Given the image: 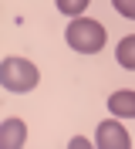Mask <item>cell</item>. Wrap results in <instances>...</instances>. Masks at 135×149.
Instances as JSON below:
<instances>
[{
    "instance_id": "6da1fadb",
    "label": "cell",
    "mask_w": 135,
    "mask_h": 149,
    "mask_svg": "<svg viewBox=\"0 0 135 149\" xmlns=\"http://www.w3.org/2000/svg\"><path fill=\"white\" fill-rule=\"evenodd\" d=\"M64 41L78 54H98L108 41V31H105V24H98L91 17H74L68 24V31H64Z\"/></svg>"
},
{
    "instance_id": "7a4b0ae2",
    "label": "cell",
    "mask_w": 135,
    "mask_h": 149,
    "mask_svg": "<svg viewBox=\"0 0 135 149\" xmlns=\"http://www.w3.org/2000/svg\"><path fill=\"white\" fill-rule=\"evenodd\" d=\"M37 78H41V71H37V65L27 61V58H3V61H0V85H3L7 92H14V95L30 92L37 85Z\"/></svg>"
},
{
    "instance_id": "3957f363",
    "label": "cell",
    "mask_w": 135,
    "mask_h": 149,
    "mask_svg": "<svg viewBox=\"0 0 135 149\" xmlns=\"http://www.w3.org/2000/svg\"><path fill=\"white\" fill-rule=\"evenodd\" d=\"M95 146H98V149H128V146H132V136H128V129L118 122V115H115V119L98 122Z\"/></svg>"
},
{
    "instance_id": "277c9868",
    "label": "cell",
    "mask_w": 135,
    "mask_h": 149,
    "mask_svg": "<svg viewBox=\"0 0 135 149\" xmlns=\"http://www.w3.org/2000/svg\"><path fill=\"white\" fill-rule=\"evenodd\" d=\"M108 109H111V115H118V119H135V92L132 88L115 92L108 98Z\"/></svg>"
},
{
    "instance_id": "5b68a950",
    "label": "cell",
    "mask_w": 135,
    "mask_h": 149,
    "mask_svg": "<svg viewBox=\"0 0 135 149\" xmlns=\"http://www.w3.org/2000/svg\"><path fill=\"white\" fill-rule=\"evenodd\" d=\"M0 146H24V122L20 119H3V136H0Z\"/></svg>"
},
{
    "instance_id": "8992f818",
    "label": "cell",
    "mask_w": 135,
    "mask_h": 149,
    "mask_svg": "<svg viewBox=\"0 0 135 149\" xmlns=\"http://www.w3.org/2000/svg\"><path fill=\"white\" fill-rule=\"evenodd\" d=\"M115 58H118V65H122V68L135 71V34H128V37H122V41H118Z\"/></svg>"
},
{
    "instance_id": "52a82bcc",
    "label": "cell",
    "mask_w": 135,
    "mask_h": 149,
    "mask_svg": "<svg viewBox=\"0 0 135 149\" xmlns=\"http://www.w3.org/2000/svg\"><path fill=\"white\" fill-rule=\"evenodd\" d=\"M54 3H57V10H61L64 17H81L91 0H54Z\"/></svg>"
},
{
    "instance_id": "ba28073f",
    "label": "cell",
    "mask_w": 135,
    "mask_h": 149,
    "mask_svg": "<svg viewBox=\"0 0 135 149\" xmlns=\"http://www.w3.org/2000/svg\"><path fill=\"white\" fill-rule=\"evenodd\" d=\"M111 7L122 14V17H128V20H135V0H111Z\"/></svg>"
}]
</instances>
